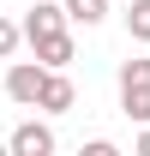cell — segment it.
Wrapping results in <instances>:
<instances>
[{
    "mask_svg": "<svg viewBox=\"0 0 150 156\" xmlns=\"http://www.w3.org/2000/svg\"><path fill=\"white\" fill-rule=\"evenodd\" d=\"M18 42H24V30H18L12 18H0V60H12V48H18Z\"/></svg>",
    "mask_w": 150,
    "mask_h": 156,
    "instance_id": "obj_9",
    "label": "cell"
},
{
    "mask_svg": "<svg viewBox=\"0 0 150 156\" xmlns=\"http://www.w3.org/2000/svg\"><path fill=\"white\" fill-rule=\"evenodd\" d=\"M42 84H48V66H42V60H18V66L6 72V96L18 102V108H36Z\"/></svg>",
    "mask_w": 150,
    "mask_h": 156,
    "instance_id": "obj_2",
    "label": "cell"
},
{
    "mask_svg": "<svg viewBox=\"0 0 150 156\" xmlns=\"http://www.w3.org/2000/svg\"><path fill=\"white\" fill-rule=\"evenodd\" d=\"M66 18L72 24H102L108 18V0H66Z\"/></svg>",
    "mask_w": 150,
    "mask_h": 156,
    "instance_id": "obj_7",
    "label": "cell"
},
{
    "mask_svg": "<svg viewBox=\"0 0 150 156\" xmlns=\"http://www.w3.org/2000/svg\"><path fill=\"white\" fill-rule=\"evenodd\" d=\"M120 114L138 120V126L150 120V60H126L120 66Z\"/></svg>",
    "mask_w": 150,
    "mask_h": 156,
    "instance_id": "obj_1",
    "label": "cell"
},
{
    "mask_svg": "<svg viewBox=\"0 0 150 156\" xmlns=\"http://www.w3.org/2000/svg\"><path fill=\"white\" fill-rule=\"evenodd\" d=\"M24 42H36V36H54V30H66V6L60 0H36L30 12H24Z\"/></svg>",
    "mask_w": 150,
    "mask_h": 156,
    "instance_id": "obj_3",
    "label": "cell"
},
{
    "mask_svg": "<svg viewBox=\"0 0 150 156\" xmlns=\"http://www.w3.org/2000/svg\"><path fill=\"white\" fill-rule=\"evenodd\" d=\"M6 150H12V156H54V132H48L42 120H24L18 132L6 138Z\"/></svg>",
    "mask_w": 150,
    "mask_h": 156,
    "instance_id": "obj_4",
    "label": "cell"
},
{
    "mask_svg": "<svg viewBox=\"0 0 150 156\" xmlns=\"http://www.w3.org/2000/svg\"><path fill=\"white\" fill-rule=\"evenodd\" d=\"M138 150H144V156H150V120H144V132H138Z\"/></svg>",
    "mask_w": 150,
    "mask_h": 156,
    "instance_id": "obj_10",
    "label": "cell"
},
{
    "mask_svg": "<svg viewBox=\"0 0 150 156\" xmlns=\"http://www.w3.org/2000/svg\"><path fill=\"white\" fill-rule=\"evenodd\" d=\"M126 30L132 42H150V0H126Z\"/></svg>",
    "mask_w": 150,
    "mask_h": 156,
    "instance_id": "obj_8",
    "label": "cell"
},
{
    "mask_svg": "<svg viewBox=\"0 0 150 156\" xmlns=\"http://www.w3.org/2000/svg\"><path fill=\"white\" fill-rule=\"evenodd\" d=\"M30 48H36V60L48 66V72H60V66L72 60V36H66V30H54V36H36Z\"/></svg>",
    "mask_w": 150,
    "mask_h": 156,
    "instance_id": "obj_6",
    "label": "cell"
},
{
    "mask_svg": "<svg viewBox=\"0 0 150 156\" xmlns=\"http://www.w3.org/2000/svg\"><path fill=\"white\" fill-rule=\"evenodd\" d=\"M72 102H78V90H72V78H66V72H48V84H42V96H36V108H42V114H66Z\"/></svg>",
    "mask_w": 150,
    "mask_h": 156,
    "instance_id": "obj_5",
    "label": "cell"
}]
</instances>
